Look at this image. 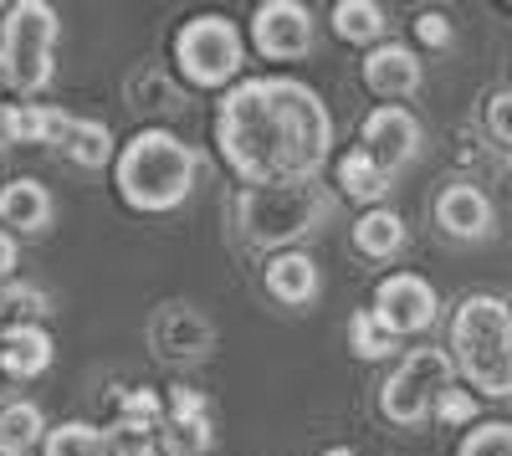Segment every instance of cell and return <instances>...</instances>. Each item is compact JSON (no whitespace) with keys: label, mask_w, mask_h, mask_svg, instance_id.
I'll return each instance as SVG.
<instances>
[{"label":"cell","mask_w":512,"mask_h":456,"mask_svg":"<svg viewBox=\"0 0 512 456\" xmlns=\"http://www.w3.org/2000/svg\"><path fill=\"white\" fill-rule=\"evenodd\" d=\"M128 93H134L139 103L134 108H149V113H175L180 103H175V88H169V82H159L154 72H134V82H128Z\"/></svg>","instance_id":"27"},{"label":"cell","mask_w":512,"mask_h":456,"mask_svg":"<svg viewBox=\"0 0 512 456\" xmlns=\"http://www.w3.org/2000/svg\"><path fill=\"white\" fill-rule=\"evenodd\" d=\"M436 226L456 241H487L492 226H497V211L482 185L472 180H451L441 195H436Z\"/></svg>","instance_id":"11"},{"label":"cell","mask_w":512,"mask_h":456,"mask_svg":"<svg viewBox=\"0 0 512 456\" xmlns=\"http://www.w3.org/2000/svg\"><path fill=\"white\" fill-rule=\"evenodd\" d=\"M21 144V103H0V149Z\"/></svg>","instance_id":"34"},{"label":"cell","mask_w":512,"mask_h":456,"mask_svg":"<svg viewBox=\"0 0 512 456\" xmlns=\"http://www.w3.org/2000/svg\"><path fill=\"white\" fill-rule=\"evenodd\" d=\"M175 62H180V72L195 82V88H226V82L241 72V62H246L241 31L226 16H195L175 36Z\"/></svg>","instance_id":"7"},{"label":"cell","mask_w":512,"mask_h":456,"mask_svg":"<svg viewBox=\"0 0 512 456\" xmlns=\"http://www.w3.org/2000/svg\"><path fill=\"white\" fill-rule=\"evenodd\" d=\"M62 21L47 0H16L0 21V82L21 98H36L57 72Z\"/></svg>","instance_id":"4"},{"label":"cell","mask_w":512,"mask_h":456,"mask_svg":"<svg viewBox=\"0 0 512 456\" xmlns=\"http://www.w3.org/2000/svg\"><path fill=\"white\" fill-rule=\"evenodd\" d=\"M267 293L287 308H308L318 298V262L308 252H277L267 262Z\"/></svg>","instance_id":"16"},{"label":"cell","mask_w":512,"mask_h":456,"mask_svg":"<svg viewBox=\"0 0 512 456\" xmlns=\"http://www.w3.org/2000/svg\"><path fill=\"white\" fill-rule=\"evenodd\" d=\"M364 82L379 98H410V93H420L425 67L405 41H379V47H369V57H364Z\"/></svg>","instance_id":"13"},{"label":"cell","mask_w":512,"mask_h":456,"mask_svg":"<svg viewBox=\"0 0 512 456\" xmlns=\"http://www.w3.org/2000/svg\"><path fill=\"white\" fill-rule=\"evenodd\" d=\"M354 246L364 257H379V262H390L400 246H405V221L390 211V205H374V211H364L354 221Z\"/></svg>","instance_id":"19"},{"label":"cell","mask_w":512,"mask_h":456,"mask_svg":"<svg viewBox=\"0 0 512 456\" xmlns=\"http://www.w3.org/2000/svg\"><path fill=\"white\" fill-rule=\"evenodd\" d=\"M216 144L226 170L246 180V190L318 180L333 149V118L308 82L246 77L221 98Z\"/></svg>","instance_id":"1"},{"label":"cell","mask_w":512,"mask_h":456,"mask_svg":"<svg viewBox=\"0 0 512 456\" xmlns=\"http://www.w3.org/2000/svg\"><path fill=\"white\" fill-rule=\"evenodd\" d=\"M323 456H354L349 446H333V451H323Z\"/></svg>","instance_id":"36"},{"label":"cell","mask_w":512,"mask_h":456,"mask_svg":"<svg viewBox=\"0 0 512 456\" xmlns=\"http://www.w3.org/2000/svg\"><path fill=\"white\" fill-rule=\"evenodd\" d=\"M349 344H354L359 359H390L395 354V334L374 318V308H359L349 318Z\"/></svg>","instance_id":"23"},{"label":"cell","mask_w":512,"mask_h":456,"mask_svg":"<svg viewBox=\"0 0 512 456\" xmlns=\"http://www.w3.org/2000/svg\"><path fill=\"white\" fill-rule=\"evenodd\" d=\"M451 385H456V359L436 344H420L395 364V375L384 380L379 410L390 416V426H425Z\"/></svg>","instance_id":"6"},{"label":"cell","mask_w":512,"mask_h":456,"mask_svg":"<svg viewBox=\"0 0 512 456\" xmlns=\"http://www.w3.org/2000/svg\"><path fill=\"white\" fill-rule=\"evenodd\" d=\"M333 31L344 41H374L384 36V11L374 6V0H338L333 6Z\"/></svg>","instance_id":"22"},{"label":"cell","mask_w":512,"mask_h":456,"mask_svg":"<svg viewBox=\"0 0 512 456\" xmlns=\"http://www.w3.org/2000/svg\"><path fill=\"white\" fill-rule=\"evenodd\" d=\"M390 175H384L379 170V164H374V154H364V149H349L344 159H338V190H344L349 200H364L369 205V211H374V205L384 200V195H390Z\"/></svg>","instance_id":"18"},{"label":"cell","mask_w":512,"mask_h":456,"mask_svg":"<svg viewBox=\"0 0 512 456\" xmlns=\"http://www.w3.org/2000/svg\"><path fill=\"white\" fill-rule=\"evenodd\" d=\"M41 451H47V456H108V431H98L88 421H67V426L47 431Z\"/></svg>","instance_id":"21"},{"label":"cell","mask_w":512,"mask_h":456,"mask_svg":"<svg viewBox=\"0 0 512 456\" xmlns=\"http://www.w3.org/2000/svg\"><path fill=\"white\" fill-rule=\"evenodd\" d=\"M487 134L502 149H512V93H492V103H487Z\"/></svg>","instance_id":"31"},{"label":"cell","mask_w":512,"mask_h":456,"mask_svg":"<svg viewBox=\"0 0 512 456\" xmlns=\"http://www.w3.org/2000/svg\"><path fill=\"white\" fill-rule=\"evenodd\" d=\"M456 456H512V421H482L466 431Z\"/></svg>","instance_id":"25"},{"label":"cell","mask_w":512,"mask_h":456,"mask_svg":"<svg viewBox=\"0 0 512 456\" xmlns=\"http://www.w3.org/2000/svg\"><path fill=\"white\" fill-rule=\"evenodd\" d=\"M57 149H62L72 164H82V170H103V164L113 159V134L103 129V123H93V118L67 113L62 129H57Z\"/></svg>","instance_id":"17"},{"label":"cell","mask_w":512,"mask_h":456,"mask_svg":"<svg viewBox=\"0 0 512 456\" xmlns=\"http://www.w3.org/2000/svg\"><path fill=\"white\" fill-rule=\"evenodd\" d=\"M169 421H205V395L190 385L169 390Z\"/></svg>","instance_id":"32"},{"label":"cell","mask_w":512,"mask_h":456,"mask_svg":"<svg viewBox=\"0 0 512 456\" xmlns=\"http://www.w3.org/2000/svg\"><path fill=\"white\" fill-rule=\"evenodd\" d=\"M36 441H47V421L31 400H11L0 410V456H26Z\"/></svg>","instance_id":"20"},{"label":"cell","mask_w":512,"mask_h":456,"mask_svg":"<svg viewBox=\"0 0 512 456\" xmlns=\"http://www.w3.org/2000/svg\"><path fill=\"white\" fill-rule=\"evenodd\" d=\"M374 318L390 328V334H425L436 318H441V298L436 287L425 282L420 272H390L379 287H374Z\"/></svg>","instance_id":"8"},{"label":"cell","mask_w":512,"mask_h":456,"mask_svg":"<svg viewBox=\"0 0 512 456\" xmlns=\"http://www.w3.org/2000/svg\"><path fill=\"white\" fill-rule=\"evenodd\" d=\"M241 231L251 246H287L297 236L318 231L333 216V190L318 180H292V185H256L236 205Z\"/></svg>","instance_id":"5"},{"label":"cell","mask_w":512,"mask_h":456,"mask_svg":"<svg viewBox=\"0 0 512 456\" xmlns=\"http://www.w3.org/2000/svg\"><path fill=\"white\" fill-rule=\"evenodd\" d=\"M364 144V154H374V164L384 175H400L405 164L420 154V123H415V113L410 108H400V103H384V108H374L369 118H364V134H359Z\"/></svg>","instance_id":"10"},{"label":"cell","mask_w":512,"mask_h":456,"mask_svg":"<svg viewBox=\"0 0 512 456\" xmlns=\"http://www.w3.org/2000/svg\"><path fill=\"white\" fill-rule=\"evenodd\" d=\"M210 441H216V431H210V416H205V421H164L159 451H169V456H205Z\"/></svg>","instance_id":"24"},{"label":"cell","mask_w":512,"mask_h":456,"mask_svg":"<svg viewBox=\"0 0 512 456\" xmlns=\"http://www.w3.org/2000/svg\"><path fill=\"white\" fill-rule=\"evenodd\" d=\"M451 359L487 400H512V308L492 293H472L451 318Z\"/></svg>","instance_id":"3"},{"label":"cell","mask_w":512,"mask_h":456,"mask_svg":"<svg viewBox=\"0 0 512 456\" xmlns=\"http://www.w3.org/2000/svg\"><path fill=\"white\" fill-rule=\"evenodd\" d=\"M149 339H154L159 359H169V364L200 359L210 349V323L195 308H185V303H164L154 313V323H149Z\"/></svg>","instance_id":"12"},{"label":"cell","mask_w":512,"mask_h":456,"mask_svg":"<svg viewBox=\"0 0 512 456\" xmlns=\"http://www.w3.org/2000/svg\"><path fill=\"white\" fill-rule=\"evenodd\" d=\"M507 200H512V170H507Z\"/></svg>","instance_id":"37"},{"label":"cell","mask_w":512,"mask_h":456,"mask_svg":"<svg viewBox=\"0 0 512 456\" xmlns=\"http://www.w3.org/2000/svg\"><path fill=\"white\" fill-rule=\"evenodd\" d=\"M118 405H123V426H139V431H154V426H164V421H169L154 390H128V395H123Z\"/></svg>","instance_id":"26"},{"label":"cell","mask_w":512,"mask_h":456,"mask_svg":"<svg viewBox=\"0 0 512 456\" xmlns=\"http://www.w3.org/2000/svg\"><path fill=\"white\" fill-rule=\"evenodd\" d=\"M11 267H16V236L0 226V277H11Z\"/></svg>","instance_id":"35"},{"label":"cell","mask_w":512,"mask_h":456,"mask_svg":"<svg viewBox=\"0 0 512 456\" xmlns=\"http://www.w3.org/2000/svg\"><path fill=\"white\" fill-rule=\"evenodd\" d=\"M436 421H441V426H472V421H477V395L461 390V385H451V390L441 395V405H436Z\"/></svg>","instance_id":"28"},{"label":"cell","mask_w":512,"mask_h":456,"mask_svg":"<svg viewBox=\"0 0 512 456\" xmlns=\"http://www.w3.org/2000/svg\"><path fill=\"white\" fill-rule=\"evenodd\" d=\"M251 41H256V52L272 57V62L308 57L313 52V16H308V6H297V0H267V6H256Z\"/></svg>","instance_id":"9"},{"label":"cell","mask_w":512,"mask_h":456,"mask_svg":"<svg viewBox=\"0 0 512 456\" xmlns=\"http://www.w3.org/2000/svg\"><path fill=\"white\" fill-rule=\"evenodd\" d=\"M200 154L169 129H139L118 154V195L144 216H164L190 200Z\"/></svg>","instance_id":"2"},{"label":"cell","mask_w":512,"mask_h":456,"mask_svg":"<svg viewBox=\"0 0 512 456\" xmlns=\"http://www.w3.org/2000/svg\"><path fill=\"white\" fill-rule=\"evenodd\" d=\"M108 456H159V446L149 441V431L118 421V426L108 431Z\"/></svg>","instance_id":"30"},{"label":"cell","mask_w":512,"mask_h":456,"mask_svg":"<svg viewBox=\"0 0 512 456\" xmlns=\"http://www.w3.org/2000/svg\"><path fill=\"white\" fill-rule=\"evenodd\" d=\"M0 226L21 231V236L47 231L52 226V190L36 185V180H11L0 190Z\"/></svg>","instance_id":"15"},{"label":"cell","mask_w":512,"mask_h":456,"mask_svg":"<svg viewBox=\"0 0 512 456\" xmlns=\"http://www.w3.org/2000/svg\"><path fill=\"white\" fill-rule=\"evenodd\" d=\"M415 36L425 41V47H451V21H446L441 11H425V16L415 21Z\"/></svg>","instance_id":"33"},{"label":"cell","mask_w":512,"mask_h":456,"mask_svg":"<svg viewBox=\"0 0 512 456\" xmlns=\"http://www.w3.org/2000/svg\"><path fill=\"white\" fill-rule=\"evenodd\" d=\"M0 308L16 313V318L26 323V318H41L52 303H47V293H41V287H0Z\"/></svg>","instance_id":"29"},{"label":"cell","mask_w":512,"mask_h":456,"mask_svg":"<svg viewBox=\"0 0 512 456\" xmlns=\"http://www.w3.org/2000/svg\"><path fill=\"white\" fill-rule=\"evenodd\" d=\"M52 334L41 323H11L6 339H0V364H6V375L16 380H36L52 369Z\"/></svg>","instance_id":"14"}]
</instances>
